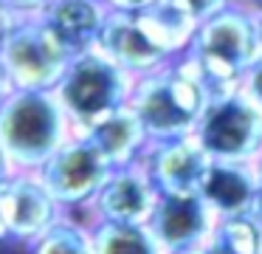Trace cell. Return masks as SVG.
<instances>
[{
	"label": "cell",
	"instance_id": "cell-14",
	"mask_svg": "<svg viewBox=\"0 0 262 254\" xmlns=\"http://www.w3.org/2000/svg\"><path fill=\"white\" fill-rule=\"evenodd\" d=\"M107 11L104 0H51L42 11V23L74 56L96 45Z\"/></svg>",
	"mask_w": 262,
	"mask_h": 254
},
{
	"label": "cell",
	"instance_id": "cell-5",
	"mask_svg": "<svg viewBox=\"0 0 262 254\" xmlns=\"http://www.w3.org/2000/svg\"><path fill=\"white\" fill-rule=\"evenodd\" d=\"M194 139L211 161L256 164L262 158V107L239 88L211 96L200 113Z\"/></svg>",
	"mask_w": 262,
	"mask_h": 254
},
{
	"label": "cell",
	"instance_id": "cell-21",
	"mask_svg": "<svg viewBox=\"0 0 262 254\" xmlns=\"http://www.w3.org/2000/svg\"><path fill=\"white\" fill-rule=\"evenodd\" d=\"M239 90H243L245 96H248L254 105L262 107V56L251 65V71L243 76V85H239Z\"/></svg>",
	"mask_w": 262,
	"mask_h": 254
},
{
	"label": "cell",
	"instance_id": "cell-9",
	"mask_svg": "<svg viewBox=\"0 0 262 254\" xmlns=\"http://www.w3.org/2000/svg\"><path fill=\"white\" fill-rule=\"evenodd\" d=\"M209 161L211 158L194 135L149 141L144 155L138 158L158 195H198Z\"/></svg>",
	"mask_w": 262,
	"mask_h": 254
},
{
	"label": "cell",
	"instance_id": "cell-30",
	"mask_svg": "<svg viewBox=\"0 0 262 254\" xmlns=\"http://www.w3.org/2000/svg\"><path fill=\"white\" fill-rule=\"evenodd\" d=\"M243 3H248L251 9H262V0H243Z\"/></svg>",
	"mask_w": 262,
	"mask_h": 254
},
{
	"label": "cell",
	"instance_id": "cell-7",
	"mask_svg": "<svg viewBox=\"0 0 262 254\" xmlns=\"http://www.w3.org/2000/svg\"><path fill=\"white\" fill-rule=\"evenodd\" d=\"M110 172H113V164L104 158V152L88 135L76 133L37 169L46 189L57 198V203L68 214L91 206Z\"/></svg>",
	"mask_w": 262,
	"mask_h": 254
},
{
	"label": "cell",
	"instance_id": "cell-20",
	"mask_svg": "<svg viewBox=\"0 0 262 254\" xmlns=\"http://www.w3.org/2000/svg\"><path fill=\"white\" fill-rule=\"evenodd\" d=\"M178 3H181L198 23H203V20H209V17L220 14V11L228 9V6L239 3V0H178Z\"/></svg>",
	"mask_w": 262,
	"mask_h": 254
},
{
	"label": "cell",
	"instance_id": "cell-22",
	"mask_svg": "<svg viewBox=\"0 0 262 254\" xmlns=\"http://www.w3.org/2000/svg\"><path fill=\"white\" fill-rule=\"evenodd\" d=\"M3 3L12 6V11L20 20H26V17H42V11L48 9L51 0H3Z\"/></svg>",
	"mask_w": 262,
	"mask_h": 254
},
{
	"label": "cell",
	"instance_id": "cell-23",
	"mask_svg": "<svg viewBox=\"0 0 262 254\" xmlns=\"http://www.w3.org/2000/svg\"><path fill=\"white\" fill-rule=\"evenodd\" d=\"M20 17L12 11V6H6L3 0H0V51H3V45H6V40L12 37V31L17 28Z\"/></svg>",
	"mask_w": 262,
	"mask_h": 254
},
{
	"label": "cell",
	"instance_id": "cell-28",
	"mask_svg": "<svg viewBox=\"0 0 262 254\" xmlns=\"http://www.w3.org/2000/svg\"><path fill=\"white\" fill-rule=\"evenodd\" d=\"M0 246H9V229L6 220H3V212H0Z\"/></svg>",
	"mask_w": 262,
	"mask_h": 254
},
{
	"label": "cell",
	"instance_id": "cell-6",
	"mask_svg": "<svg viewBox=\"0 0 262 254\" xmlns=\"http://www.w3.org/2000/svg\"><path fill=\"white\" fill-rule=\"evenodd\" d=\"M12 90H54L71 62V51L51 34L42 17H26L0 51Z\"/></svg>",
	"mask_w": 262,
	"mask_h": 254
},
{
	"label": "cell",
	"instance_id": "cell-11",
	"mask_svg": "<svg viewBox=\"0 0 262 254\" xmlns=\"http://www.w3.org/2000/svg\"><path fill=\"white\" fill-rule=\"evenodd\" d=\"M155 203H158V189L136 161L127 167H113L88 212L91 220H104V223H147Z\"/></svg>",
	"mask_w": 262,
	"mask_h": 254
},
{
	"label": "cell",
	"instance_id": "cell-26",
	"mask_svg": "<svg viewBox=\"0 0 262 254\" xmlns=\"http://www.w3.org/2000/svg\"><path fill=\"white\" fill-rule=\"evenodd\" d=\"M14 172H17V169H14L12 158H9V155H6V150H3V147H0V186L6 184V181L12 178Z\"/></svg>",
	"mask_w": 262,
	"mask_h": 254
},
{
	"label": "cell",
	"instance_id": "cell-19",
	"mask_svg": "<svg viewBox=\"0 0 262 254\" xmlns=\"http://www.w3.org/2000/svg\"><path fill=\"white\" fill-rule=\"evenodd\" d=\"M26 251L29 254H93L91 226L79 223L74 214H68L57 226H51L37 243H31Z\"/></svg>",
	"mask_w": 262,
	"mask_h": 254
},
{
	"label": "cell",
	"instance_id": "cell-2",
	"mask_svg": "<svg viewBox=\"0 0 262 254\" xmlns=\"http://www.w3.org/2000/svg\"><path fill=\"white\" fill-rule=\"evenodd\" d=\"M206 102V85L200 82L186 56H178L169 65L133 79L127 105L141 119L149 141H166L194 135Z\"/></svg>",
	"mask_w": 262,
	"mask_h": 254
},
{
	"label": "cell",
	"instance_id": "cell-29",
	"mask_svg": "<svg viewBox=\"0 0 262 254\" xmlns=\"http://www.w3.org/2000/svg\"><path fill=\"white\" fill-rule=\"evenodd\" d=\"M256 28H259V43H262V9H256Z\"/></svg>",
	"mask_w": 262,
	"mask_h": 254
},
{
	"label": "cell",
	"instance_id": "cell-1",
	"mask_svg": "<svg viewBox=\"0 0 262 254\" xmlns=\"http://www.w3.org/2000/svg\"><path fill=\"white\" fill-rule=\"evenodd\" d=\"M183 56L206 85L209 99L237 90L251 65L262 56L256 9L239 0L220 14L203 20Z\"/></svg>",
	"mask_w": 262,
	"mask_h": 254
},
{
	"label": "cell",
	"instance_id": "cell-27",
	"mask_svg": "<svg viewBox=\"0 0 262 254\" xmlns=\"http://www.w3.org/2000/svg\"><path fill=\"white\" fill-rule=\"evenodd\" d=\"M9 93H12V82H9V73L3 68V62H0V102L6 99Z\"/></svg>",
	"mask_w": 262,
	"mask_h": 254
},
{
	"label": "cell",
	"instance_id": "cell-17",
	"mask_svg": "<svg viewBox=\"0 0 262 254\" xmlns=\"http://www.w3.org/2000/svg\"><path fill=\"white\" fill-rule=\"evenodd\" d=\"M93 254H164L147 223H104L91 220Z\"/></svg>",
	"mask_w": 262,
	"mask_h": 254
},
{
	"label": "cell",
	"instance_id": "cell-4",
	"mask_svg": "<svg viewBox=\"0 0 262 254\" xmlns=\"http://www.w3.org/2000/svg\"><path fill=\"white\" fill-rule=\"evenodd\" d=\"M130 73L113 65L102 51L91 48L71 56L62 79L54 88V96L62 105L71 130L76 135H85L93 124H99L110 113L124 107L130 102Z\"/></svg>",
	"mask_w": 262,
	"mask_h": 254
},
{
	"label": "cell",
	"instance_id": "cell-12",
	"mask_svg": "<svg viewBox=\"0 0 262 254\" xmlns=\"http://www.w3.org/2000/svg\"><path fill=\"white\" fill-rule=\"evenodd\" d=\"M93 48L102 51L113 65H119L121 71L130 73L133 79L172 62L169 56L149 40V34L144 31V26L138 23V14L113 11V9L104 17L102 31H99V40H96Z\"/></svg>",
	"mask_w": 262,
	"mask_h": 254
},
{
	"label": "cell",
	"instance_id": "cell-10",
	"mask_svg": "<svg viewBox=\"0 0 262 254\" xmlns=\"http://www.w3.org/2000/svg\"><path fill=\"white\" fill-rule=\"evenodd\" d=\"M217 218L200 195H158L147 226L164 254L203 248Z\"/></svg>",
	"mask_w": 262,
	"mask_h": 254
},
{
	"label": "cell",
	"instance_id": "cell-15",
	"mask_svg": "<svg viewBox=\"0 0 262 254\" xmlns=\"http://www.w3.org/2000/svg\"><path fill=\"white\" fill-rule=\"evenodd\" d=\"M85 135L104 152V158H107L113 167L136 164L149 144L147 130H144L141 119L136 116V110H133L130 105L119 107V110L110 113L107 119L93 124Z\"/></svg>",
	"mask_w": 262,
	"mask_h": 254
},
{
	"label": "cell",
	"instance_id": "cell-8",
	"mask_svg": "<svg viewBox=\"0 0 262 254\" xmlns=\"http://www.w3.org/2000/svg\"><path fill=\"white\" fill-rule=\"evenodd\" d=\"M0 212L9 229V243L29 248L51 226L68 218L37 172H14L0 186Z\"/></svg>",
	"mask_w": 262,
	"mask_h": 254
},
{
	"label": "cell",
	"instance_id": "cell-3",
	"mask_svg": "<svg viewBox=\"0 0 262 254\" xmlns=\"http://www.w3.org/2000/svg\"><path fill=\"white\" fill-rule=\"evenodd\" d=\"M71 135L54 90H12L0 102V147L17 172H37Z\"/></svg>",
	"mask_w": 262,
	"mask_h": 254
},
{
	"label": "cell",
	"instance_id": "cell-13",
	"mask_svg": "<svg viewBox=\"0 0 262 254\" xmlns=\"http://www.w3.org/2000/svg\"><path fill=\"white\" fill-rule=\"evenodd\" d=\"M254 192H256V164L209 161L198 195L214 212V218H237V214H251Z\"/></svg>",
	"mask_w": 262,
	"mask_h": 254
},
{
	"label": "cell",
	"instance_id": "cell-16",
	"mask_svg": "<svg viewBox=\"0 0 262 254\" xmlns=\"http://www.w3.org/2000/svg\"><path fill=\"white\" fill-rule=\"evenodd\" d=\"M138 23L169 60H178V56L186 54L189 43L200 26L178 0H155L149 9L138 14Z\"/></svg>",
	"mask_w": 262,
	"mask_h": 254
},
{
	"label": "cell",
	"instance_id": "cell-24",
	"mask_svg": "<svg viewBox=\"0 0 262 254\" xmlns=\"http://www.w3.org/2000/svg\"><path fill=\"white\" fill-rule=\"evenodd\" d=\"M107 3V9L113 11H127V14H141L144 9H149V6L155 3V0H104Z\"/></svg>",
	"mask_w": 262,
	"mask_h": 254
},
{
	"label": "cell",
	"instance_id": "cell-18",
	"mask_svg": "<svg viewBox=\"0 0 262 254\" xmlns=\"http://www.w3.org/2000/svg\"><path fill=\"white\" fill-rule=\"evenodd\" d=\"M206 254H262V223L254 214L217 218L209 240L203 243Z\"/></svg>",
	"mask_w": 262,
	"mask_h": 254
},
{
	"label": "cell",
	"instance_id": "cell-25",
	"mask_svg": "<svg viewBox=\"0 0 262 254\" xmlns=\"http://www.w3.org/2000/svg\"><path fill=\"white\" fill-rule=\"evenodd\" d=\"M251 214L262 223V158L256 161V192H254V209H251Z\"/></svg>",
	"mask_w": 262,
	"mask_h": 254
},
{
	"label": "cell",
	"instance_id": "cell-31",
	"mask_svg": "<svg viewBox=\"0 0 262 254\" xmlns=\"http://www.w3.org/2000/svg\"><path fill=\"white\" fill-rule=\"evenodd\" d=\"M175 254H206L203 248H189V251H175Z\"/></svg>",
	"mask_w": 262,
	"mask_h": 254
}]
</instances>
